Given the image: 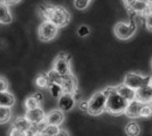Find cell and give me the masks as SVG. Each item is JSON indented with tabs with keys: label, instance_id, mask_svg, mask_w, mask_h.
Instances as JSON below:
<instances>
[{
	"label": "cell",
	"instance_id": "obj_1",
	"mask_svg": "<svg viewBox=\"0 0 152 136\" xmlns=\"http://www.w3.org/2000/svg\"><path fill=\"white\" fill-rule=\"evenodd\" d=\"M107 95L106 111L112 115H121L125 113L128 102L126 99L122 98L117 92L115 87H108L104 91Z\"/></svg>",
	"mask_w": 152,
	"mask_h": 136
},
{
	"label": "cell",
	"instance_id": "obj_2",
	"mask_svg": "<svg viewBox=\"0 0 152 136\" xmlns=\"http://www.w3.org/2000/svg\"><path fill=\"white\" fill-rule=\"evenodd\" d=\"M47 20H50L58 28H62L69 24L70 20V14L68 10L61 5H52Z\"/></svg>",
	"mask_w": 152,
	"mask_h": 136
},
{
	"label": "cell",
	"instance_id": "obj_3",
	"mask_svg": "<svg viewBox=\"0 0 152 136\" xmlns=\"http://www.w3.org/2000/svg\"><path fill=\"white\" fill-rule=\"evenodd\" d=\"M107 95L105 93L98 92L95 93L88 102V113L94 116L102 114L106 110Z\"/></svg>",
	"mask_w": 152,
	"mask_h": 136
},
{
	"label": "cell",
	"instance_id": "obj_4",
	"mask_svg": "<svg viewBox=\"0 0 152 136\" xmlns=\"http://www.w3.org/2000/svg\"><path fill=\"white\" fill-rule=\"evenodd\" d=\"M137 30V25L134 20H130L129 23L118 22L114 28V33L116 37L121 40H127L131 38Z\"/></svg>",
	"mask_w": 152,
	"mask_h": 136
},
{
	"label": "cell",
	"instance_id": "obj_5",
	"mask_svg": "<svg viewBox=\"0 0 152 136\" xmlns=\"http://www.w3.org/2000/svg\"><path fill=\"white\" fill-rule=\"evenodd\" d=\"M124 85L136 91L149 84H151V77H144L134 72H130L126 75L124 78Z\"/></svg>",
	"mask_w": 152,
	"mask_h": 136
},
{
	"label": "cell",
	"instance_id": "obj_6",
	"mask_svg": "<svg viewBox=\"0 0 152 136\" xmlns=\"http://www.w3.org/2000/svg\"><path fill=\"white\" fill-rule=\"evenodd\" d=\"M58 27L50 20H44L38 29V37L42 41H50L53 39L58 32Z\"/></svg>",
	"mask_w": 152,
	"mask_h": 136
},
{
	"label": "cell",
	"instance_id": "obj_7",
	"mask_svg": "<svg viewBox=\"0 0 152 136\" xmlns=\"http://www.w3.org/2000/svg\"><path fill=\"white\" fill-rule=\"evenodd\" d=\"M53 70L61 76H66L71 73L70 70V57L65 53H60L54 60Z\"/></svg>",
	"mask_w": 152,
	"mask_h": 136
},
{
	"label": "cell",
	"instance_id": "obj_8",
	"mask_svg": "<svg viewBox=\"0 0 152 136\" xmlns=\"http://www.w3.org/2000/svg\"><path fill=\"white\" fill-rule=\"evenodd\" d=\"M60 85L61 86L64 94H71L74 95L77 92V80L75 77L72 75V73L66 76H62L61 82Z\"/></svg>",
	"mask_w": 152,
	"mask_h": 136
},
{
	"label": "cell",
	"instance_id": "obj_9",
	"mask_svg": "<svg viewBox=\"0 0 152 136\" xmlns=\"http://www.w3.org/2000/svg\"><path fill=\"white\" fill-rule=\"evenodd\" d=\"M25 118L31 123V125L38 126L45 121V114L44 110L39 107V108L34 109V110H27Z\"/></svg>",
	"mask_w": 152,
	"mask_h": 136
},
{
	"label": "cell",
	"instance_id": "obj_10",
	"mask_svg": "<svg viewBox=\"0 0 152 136\" xmlns=\"http://www.w3.org/2000/svg\"><path fill=\"white\" fill-rule=\"evenodd\" d=\"M135 100L142 104H150L152 102V86L151 84L135 91Z\"/></svg>",
	"mask_w": 152,
	"mask_h": 136
},
{
	"label": "cell",
	"instance_id": "obj_11",
	"mask_svg": "<svg viewBox=\"0 0 152 136\" xmlns=\"http://www.w3.org/2000/svg\"><path fill=\"white\" fill-rule=\"evenodd\" d=\"M75 105V97L71 94H63L58 101L59 110L62 112L69 111Z\"/></svg>",
	"mask_w": 152,
	"mask_h": 136
},
{
	"label": "cell",
	"instance_id": "obj_12",
	"mask_svg": "<svg viewBox=\"0 0 152 136\" xmlns=\"http://www.w3.org/2000/svg\"><path fill=\"white\" fill-rule=\"evenodd\" d=\"M64 120V113L60 110H52L49 114L45 116V123L46 126H59Z\"/></svg>",
	"mask_w": 152,
	"mask_h": 136
},
{
	"label": "cell",
	"instance_id": "obj_13",
	"mask_svg": "<svg viewBox=\"0 0 152 136\" xmlns=\"http://www.w3.org/2000/svg\"><path fill=\"white\" fill-rule=\"evenodd\" d=\"M144 104L138 102L137 100H134L132 102H128V105L126 107V110L125 111V114L131 118H136L140 117L141 110Z\"/></svg>",
	"mask_w": 152,
	"mask_h": 136
},
{
	"label": "cell",
	"instance_id": "obj_14",
	"mask_svg": "<svg viewBox=\"0 0 152 136\" xmlns=\"http://www.w3.org/2000/svg\"><path fill=\"white\" fill-rule=\"evenodd\" d=\"M116 92L124 99H126L127 102H132L135 100V91L132 88L128 87L127 86L122 84L118 86H115Z\"/></svg>",
	"mask_w": 152,
	"mask_h": 136
},
{
	"label": "cell",
	"instance_id": "obj_15",
	"mask_svg": "<svg viewBox=\"0 0 152 136\" xmlns=\"http://www.w3.org/2000/svg\"><path fill=\"white\" fill-rule=\"evenodd\" d=\"M12 126L25 132H28L32 128L33 125H31V123L25 117H17L12 123Z\"/></svg>",
	"mask_w": 152,
	"mask_h": 136
},
{
	"label": "cell",
	"instance_id": "obj_16",
	"mask_svg": "<svg viewBox=\"0 0 152 136\" xmlns=\"http://www.w3.org/2000/svg\"><path fill=\"white\" fill-rule=\"evenodd\" d=\"M14 102L15 98L11 93L7 91L0 92V106L11 108L14 104Z\"/></svg>",
	"mask_w": 152,
	"mask_h": 136
},
{
	"label": "cell",
	"instance_id": "obj_17",
	"mask_svg": "<svg viewBox=\"0 0 152 136\" xmlns=\"http://www.w3.org/2000/svg\"><path fill=\"white\" fill-rule=\"evenodd\" d=\"M130 12L140 13L143 15H147L148 9H147V0H137L134 4L129 9Z\"/></svg>",
	"mask_w": 152,
	"mask_h": 136
},
{
	"label": "cell",
	"instance_id": "obj_18",
	"mask_svg": "<svg viewBox=\"0 0 152 136\" xmlns=\"http://www.w3.org/2000/svg\"><path fill=\"white\" fill-rule=\"evenodd\" d=\"M12 20V15L9 12L7 4L4 2H0V22L4 24L10 23Z\"/></svg>",
	"mask_w": 152,
	"mask_h": 136
},
{
	"label": "cell",
	"instance_id": "obj_19",
	"mask_svg": "<svg viewBox=\"0 0 152 136\" xmlns=\"http://www.w3.org/2000/svg\"><path fill=\"white\" fill-rule=\"evenodd\" d=\"M125 132L127 136H139L141 134V127L135 121H131L126 124Z\"/></svg>",
	"mask_w": 152,
	"mask_h": 136
},
{
	"label": "cell",
	"instance_id": "obj_20",
	"mask_svg": "<svg viewBox=\"0 0 152 136\" xmlns=\"http://www.w3.org/2000/svg\"><path fill=\"white\" fill-rule=\"evenodd\" d=\"M50 84L51 83L48 78V76L45 73H41V74L37 75V78H35V86L39 89L48 88Z\"/></svg>",
	"mask_w": 152,
	"mask_h": 136
},
{
	"label": "cell",
	"instance_id": "obj_21",
	"mask_svg": "<svg viewBox=\"0 0 152 136\" xmlns=\"http://www.w3.org/2000/svg\"><path fill=\"white\" fill-rule=\"evenodd\" d=\"M11 117H12L11 109L8 107L0 106V124L7 123L11 119Z\"/></svg>",
	"mask_w": 152,
	"mask_h": 136
},
{
	"label": "cell",
	"instance_id": "obj_22",
	"mask_svg": "<svg viewBox=\"0 0 152 136\" xmlns=\"http://www.w3.org/2000/svg\"><path fill=\"white\" fill-rule=\"evenodd\" d=\"M48 88H49V91H50L52 96L54 97V98H60L64 94L61 86L59 85V84L51 83Z\"/></svg>",
	"mask_w": 152,
	"mask_h": 136
},
{
	"label": "cell",
	"instance_id": "obj_23",
	"mask_svg": "<svg viewBox=\"0 0 152 136\" xmlns=\"http://www.w3.org/2000/svg\"><path fill=\"white\" fill-rule=\"evenodd\" d=\"M59 127L54 126H45L42 131L41 134L43 136H55L59 132Z\"/></svg>",
	"mask_w": 152,
	"mask_h": 136
},
{
	"label": "cell",
	"instance_id": "obj_24",
	"mask_svg": "<svg viewBox=\"0 0 152 136\" xmlns=\"http://www.w3.org/2000/svg\"><path fill=\"white\" fill-rule=\"evenodd\" d=\"M39 105H40V102H37L33 96H29L25 101V108L27 109V110H30L39 108Z\"/></svg>",
	"mask_w": 152,
	"mask_h": 136
},
{
	"label": "cell",
	"instance_id": "obj_25",
	"mask_svg": "<svg viewBox=\"0 0 152 136\" xmlns=\"http://www.w3.org/2000/svg\"><path fill=\"white\" fill-rule=\"evenodd\" d=\"M47 76H48V78L50 80V83H54V84H59V85L61 84L62 76L58 74L55 70L52 69L51 71H49L47 73Z\"/></svg>",
	"mask_w": 152,
	"mask_h": 136
},
{
	"label": "cell",
	"instance_id": "obj_26",
	"mask_svg": "<svg viewBox=\"0 0 152 136\" xmlns=\"http://www.w3.org/2000/svg\"><path fill=\"white\" fill-rule=\"evenodd\" d=\"M92 0H74V5L78 10H85L86 9Z\"/></svg>",
	"mask_w": 152,
	"mask_h": 136
},
{
	"label": "cell",
	"instance_id": "obj_27",
	"mask_svg": "<svg viewBox=\"0 0 152 136\" xmlns=\"http://www.w3.org/2000/svg\"><path fill=\"white\" fill-rule=\"evenodd\" d=\"M140 117L145 118H150L152 117V110L149 104H144L141 110Z\"/></svg>",
	"mask_w": 152,
	"mask_h": 136
},
{
	"label": "cell",
	"instance_id": "obj_28",
	"mask_svg": "<svg viewBox=\"0 0 152 136\" xmlns=\"http://www.w3.org/2000/svg\"><path fill=\"white\" fill-rule=\"evenodd\" d=\"M9 136H28V132L22 131V130L12 126L10 132H9Z\"/></svg>",
	"mask_w": 152,
	"mask_h": 136
},
{
	"label": "cell",
	"instance_id": "obj_29",
	"mask_svg": "<svg viewBox=\"0 0 152 136\" xmlns=\"http://www.w3.org/2000/svg\"><path fill=\"white\" fill-rule=\"evenodd\" d=\"M90 34V29L87 26H80L79 29H77V35L81 37H85L86 36H88Z\"/></svg>",
	"mask_w": 152,
	"mask_h": 136
},
{
	"label": "cell",
	"instance_id": "obj_30",
	"mask_svg": "<svg viewBox=\"0 0 152 136\" xmlns=\"http://www.w3.org/2000/svg\"><path fill=\"white\" fill-rule=\"evenodd\" d=\"M8 81L4 78L0 77V92H5L8 89Z\"/></svg>",
	"mask_w": 152,
	"mask_h": 136
},
{
	"label": "cell",
	"instance_id": "obj_31",
	"mask_svg": "<svg viewBox=\"0 0 152 136\" xmlns=\"http://www.w3.org/2000/svg\"><path fill=\"white\" fill-rule=\"evenodd\" d=\"M145 25L148 30L152 32V13L145 16Z\"/></svg>",
	"mask_w": 152,
	"mask_h": 136
},
{
	"label": "cell",
	"instance_id": "obj_32",
	"mask_svg": "<svg viewBox=\"0 0 152 136\" xmlns=\"http://www.w3.org/2000/svg\"><path fill=\"white\" fill-rule=\"evenodd\" d=\"M123 2H124V4H125V5H126V7L129 10L134 4V3L137 1V0H122Z\"/></svg>",
	"mask_w": 152,
	"mask_h": 136
},
{
	"label": "cell",
	"instance_id": "obj_33",
	"mask_svg": "<svg viewBox=\"0 0 152 136\" xmlns=\"http://www.w3.org/2000/svg\"><path fill=\"white\" fill-rule=\"evenodd\" d=\"M32 96H33V97H34L37 102H39L40 103H41V102H42V101H43V99H44V95H43V94H42V93H40V92L34 94Z\"/></svg>",
	"mask_w": 152,
	"mask_h": 136
},
{
	"label": "cell",
	"instance_id": "obj_34",
	"mask_svg": "<svg viewBox=\"0 0 152 136\" xmlns=\"http://www.w3.org/2000/svg\"><path fill=\"white\" fill-rule=\"evenodd\" d=\"M80 109L84 111H88V102L83 101L80 103Z\"/></svg>",
	"mask_w": 152,
	"mask_h": 136
},
{
	"label": "cell",
	"instance_id": "obj_35",
	"mask_svg": "<svg viewBox=\"0 0 152 136\" xmlns=\"http://www.w3.org/2000/svg\"><path fill=\"white\" fill-rule=\"evenodd\" d=\"M55 136H70L69 135V134L67 132V131H65V130H59V132L57 133V135Z\"/></svg>",
	"mask_w": 152,
	"mask_h": 136
},
{
	"label": "cell",
	"instance_id": "obj_36",
	"mask_svg": "<svg viewBox=\"0 0 152 136\" xmlns=\"http://www.w3.org/2000/svg\"><path fill=\"white\" fill-rule=\"evenodd\" d=\"M20 0H4L3 2L6 4H15L17 2H19Z\"/></svg>",
	"mask_w": 152,
	"mask_h": 136
},
{
	"label": "cell",
	"instance_id": "obj_37",
	"mask_svg": "<svg viewBox=\"0 0 152 136\" xmlns=\"http://www.w3.org/2000/svg\"><path fill=\"white\" fill-rule=\"evenodd\" d=\"M151 86H152V76H151Z\"/></svg>",
	"mask_w": 152,
	"mask_h": 136
},
{
	"label": "cell",
	"instance_id": "obj_38",
	"mask_svg": "<svg viewBox=\"0 0 152 136\" xmlns=\"http://www.w3.org/2000/svg\"><path fill=\"white\" fill-rule=\"evenodd\" d=\"M149 105L151 106V110H152V102H151V103H150V104H149Z\"/></svg>",
	"mask_w": 152,
	"mask_h": 136
},
{
	"label": "cell",
	"instance_id": "obj_39",
	"mask_svg": "<svg viewBox=\"0 0 152 136\" xmlns=\"http://www.w3.org/2000/svg\"><path fill=\"white\" fill-rule=\"evenodd\" d=\"M151 67H152V60H151Z\"/></svg>",
	"mask_w": 152,
	"mask_h": 136
}]
</instances>
